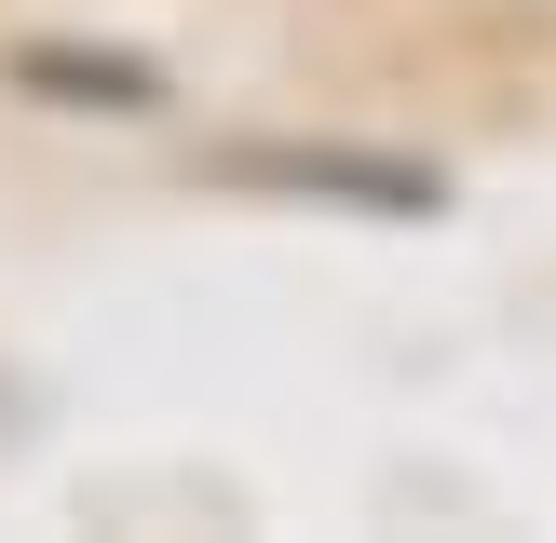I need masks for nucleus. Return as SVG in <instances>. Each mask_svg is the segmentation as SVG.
Wrapping results in <instances>:
<instances>
[{
  "mask_svg": "<svg viewBox=\"0 0 556 543\" xmlns=\"http://www.w3.org/2000/svg\"><path fill=\"white\" fill-rule=\"evenodd\" d=\"M217 177H244V190H340V204H367V217H434L448 204L434 163H380V150H231Z\"/></svg>",
  "mask_w": 556,
  "mask_h": 543,
  "instance_id": "nucleus-1",
  "label": "nucleus"
},
{
  "mask_svg": "<svg viewBox=\"0 0 556 543\" xmlns=\"http://www.w3.org/2000/svg\"><path fill=\"white\" fill-rule=\"evenodd\" d=\"M14 81L54 96V109H163V68H136V54H54V41H27Z\"/></svg>",
  "mask_w": 556,
  "mask_h": 543,
  "instance_id": "nucleus-2",
  "label": "nucleus"
}]
</instances>
